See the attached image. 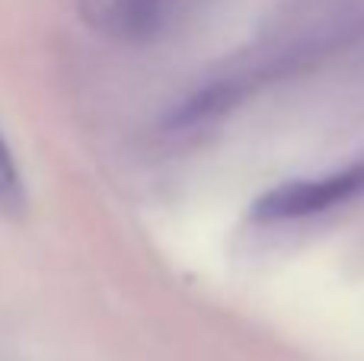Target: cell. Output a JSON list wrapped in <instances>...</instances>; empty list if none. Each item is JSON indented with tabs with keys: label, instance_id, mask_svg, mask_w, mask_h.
Here are the masks:
<instances>
[{
	"label": "cell",
	"instance_id": "obj_3",
	"mask_svg": "<svg viewBox=\"0 0 364 361\" xmlns=\"http://www.w3.org/2000/svg\"><path fill=\"white\" fill-rule=\"evenodd\" d=\"M26 211H29V192H26L23 170H19L6 138L0 134V215L6 221H23Z\"/></svg>",
	"mask_w": 364,
	"mask_h": 361
},
{
	"label": "cell",
	"instance_id": "obj_2",
	"mask_svg": "<svg viewBox=\"0 0 364 361\" xmlns=\"http://www.w3.org/2000/svg\"><path fill=\"white\" fill-rule=\"evenodd\" d=\"M188 0H77V13L93 32L141 45L166 36Z\"/></svg>",
	"mask_w": 364,
	"mask_h": 361
},
{
	"label": "cell",
	"instance_id": "obj_1",
	"mask_svg": "<svg viewBox=\"0 0 364 361\" xmlns=\"http://www.w3.org/2000/svg\"><path fill=\"white\" fill-rule=\"evenodd\" d=\"M361 192H364V163H355L348 170L329 173V176L291 179V183L275 185L252 205V217L256 221H297V217H310L336 208V205L348 202V198L361 195Z\"/></svg>",
	"mask_w": 364,
	"mask_h": 361
}]
</instances>
